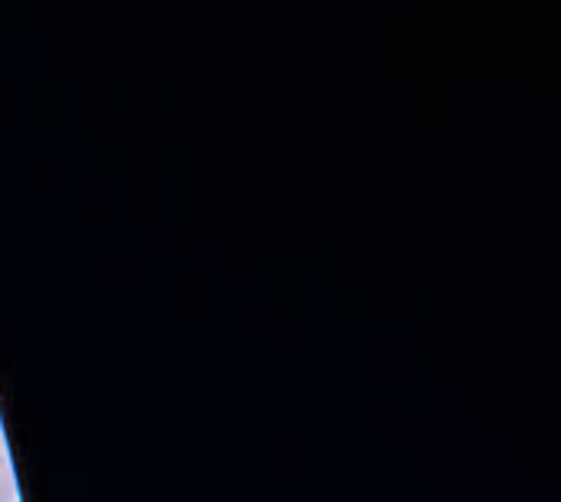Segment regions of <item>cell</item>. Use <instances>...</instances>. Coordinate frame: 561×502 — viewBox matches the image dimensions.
Here are the masks:
<instances>
[{"label": "cell", "mask_w": 561, "mask_h": 502, "mask_svg": "<svg viewBox=\"0 0 561 502\" xmlns=\"http://www.w3.org/2000/svg\"><path fill=\"white\" fill-rule=\"evenodd\" d=\"M20 487H16V470H13V457L7 447V437L0 434V502H16Z\"/></svg>", "instance_id": "obj_1"}, {"label": "cell", "mask_w": 561, "mask_h": 502, "mask_svg": "<svg viewBox=\"0 0 561 502\" xmlns=\"http://www.w3.org/2000/svg\"><path fill=\"white\" fill-rule=\"evenodd\" d=\"M0 434H3V424H0Z\"/></svg>", "instance_id": "obj_2"}]
</instances>
